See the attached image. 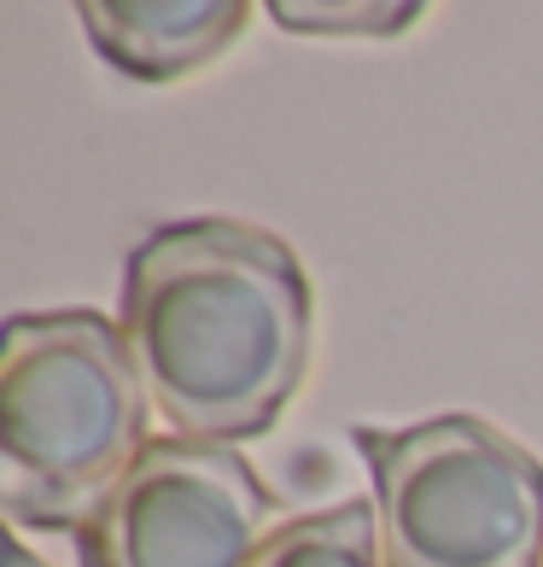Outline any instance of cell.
Here are the masks:
<instances>
[{
    "mask_svg": "<svg viewBox=\"0 0 543 567\" xmlns=\"http://www.w3.org/2000/svg\"><path fill=\"white\" fill-rule=\"evenodd\" d=\"M258 567H386L380 515L368 497H345L333 509L281 520L269 533Z\"/></svg>",
    "mask_w": 543,
    "mask_h": 567,
    "instance_id": "8992f818",
    "label": "cell"
},
{
    "mask_svg": "<svg viewBox=\"0 0 543 567\" xmlns=\"http://www.w3.org/2000/svg\"><path fill=\"white\" fill-rule=\"evenodd\" d=\"M275 520L281 503L234 445L164 433L76 533V567H258Z\"/></svg>",
    "mask_w": 543,
    "mask_h": 567,
    "instance_id": "277c9868",
    "label": "cell"
},
{
    "mask_svg": "<svg viewBox=\"0 0 543 567\" xmlns=\"http://www.w3.org/2000/svg\"><path fill=\"white\" fill-rule=\"evenodd\" d=\"M7 567H48V561H35V550L24 538H7Z\"/></svg>",
    "mask_w": 543,
    "mask_h": 567,
    "instance_id": "ba28073f",
    "label": "cell"
},
{
    "mask_svg": "<svg viewBox=\"0 0 543 567\" xmlns=\"http://www.w3.org/2000/svg\"><path fill=\"white\" fill-rule=\"evenodd\" d=\"M88 48L129 82H181L234 48L252 0H82Z\"/></svg>",
    "mask_w": 543,
    "mask_h": 567,
    "instance_id": "5b68a950",
    "label": "cell"
},
{
    "mask_svg": "<svg viewBox=\"0 0 543 567\" xmlns=\"http://www.w3.org/2000/svg\"><path fill=\"white\" fill-rule=\"evenodd\" d=\"M386 567H543V462L485 415L357 427Z\"/></svg>",
    "mask_w": 543,
    "mask_h": 567,
    "instance_id": "3957f363",
    "label": "cell"
},
{
    "mask_svg": "<svg viewBox=\"0 0 543 567\" xmlns=\"http://www.w3.org/2000/svg\"><path fill=\"white\" fill-rule=\"evenodd\" d=\"M117 328L164 427L240 445L299 398L316 346V292L299 251L269 228L176 217L123 258Z\"/></svg>",
    "mask_w": 543,
    "mask_h": 567,
    "instance_id": "6da1fadb",
    "label": "cell"
},
{
    "mask_svg": "<svg viewBox=\"0 0 543 567\" xmlns=\"http://www.w3.org/2000/svg\"><path fill=\"white\" fill-rule=\"evenodd\" d=\"M269 18L292 35H404L427 18L421 0H269Z\"/></svg>",
    "mask_w": 543,
    "mask_h": 567,
    "instance_id": "52a82bcc",
    "label": "cell"
},
{
    "mask_svg": "<svg viewBox=\"0 0 543 567\" xmlns=\"http://www.w3.org/2000/svg\"><path fill=\"white\" fill-rule=\"evenodd\" d=\"M153 398L106 310H18L0 340V503L12 527L82 533L146 451Z\"/></svg>",
    "mask_w": 543,
    "mask_h": 567,
    "instance_id": "7a4b0ae2",
    "label": "cell"
}]
</instances>
